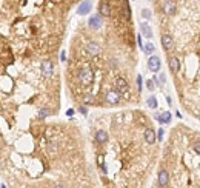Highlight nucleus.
Wrapping results in <instances>:
<instances>
[{
	"mask_svg": "<svg viewBox=\"0 0 200 188\" xmlns=\"http://www.w3.org/2000/svg\"><path fill=\"white\" fill-rule=\"evenodd\" d=\"M79 79L83 85H91L92 80H94V73H92V69H91V68H83V69H80Z\"/></svg>",
	"mask_w": 200,
	"mask_h": 188,
	"instance_id": "1",
	"label": "nucleus"
},
{
	"mask_svg": "<svg viewBox=\"0 0 200 188\" xmlns=\"http://www.w3.org/2000/svg\"><path fill=\"white\" fill-rule=\"evenodd\" d=\"M160 66H162V63H160V59L157 56H151V57L148 59V68H149V71L157 73L160 69Z\"/></svg>",
	"mask_w": 200,
	"mask_h": 188,
	"instance_id": "2",
	"label": "nucleus"
},
{
	"mask_svg": "<svg viewBox=\"0 0 200 188\" xmlns=\"http://www.w3.org/2000/svg\"><path fill=\"white\" fill-rule=\"evenodd\" d=\"M91 9H92V3H91L89 0H85V2H82L79 5L77 14H79V16H86V14L91 12Z\"/></svg>",
	"mask_w": 200,
	"mask_h": 188,
	"instance_id": "3",
	"label": "nucleus"
},
{
	"mask_svg": "<svg viewBox=\"0 0 200 188\" xmlns=\"http://www.w3.org/2000/svg\"><path fill=\"white\" fill-rule=\"evenodd\" d=\"M88 25H89L91 29H99V28H102V25H103L102 17H100V16H91V19L88 20Z\"/></svg>",
	"mask_w": 200,
	"mask_h": 188,
	"instance_id": "4",
	"label": "nucleus"
},
{
	"mask_svg": "<svg viewBox=\"0 0 200 188\" xmlns=\"http://www.w3.org/2000/svg\"><path fill=\"white\" fill-rule=\"evenodd\" d=\"M162 47H163L165 51L172 49V48H174V40H172V37L168 36V34H163V36H162Z\"/></svg>",
	"mask_w": 200,
	"mask_h": 188,
	"instance_id": "5",
	"label": "nucleus"
},
{
	"mask_svg": "<svg viewBox=\"0 0 200 188\" xmlns=\"http://www.w3.org/2000/svg\"><path fill=\"white\" fill-rule=\"evenodd\" d=\"M106 102L111 103V105L119 103L120 102V93L117 91V90H116V91H109V93L106 94Z\"/></svg>",
	"mask_w": 200,
	"mask_h": 188,
	"instance_id": "6",
	"label": "nucleus"
},
{
	"mask_svg": "<svg viewBox=\"0 0 200 188\" xmlns=\"http://www.w3.org/2000/svg\"><path fill=\"white\" fill-rule=\"evenodd\" d=\"M169 184V174L166 170H160L159 171V185L160 187H168Z\"/></svg>",
	"mask_w": 200,
	"mask_h": 188,
	"instance_id": "7",
	"label": "nucleus"
},
{
	"mask_svg": "<svg viewBox=\"0 0 200 188\" xmlns=\"http://www.w3.org/2000/svg\"><path fill=\"white\" fill-rule=\"evenodd\" d=\"M176 9H177V6H176V3H174L172 0H168V2L165 3V6H163V12L168 14V16L176 14Z\"/></svg>",
	"mask_w": 200,
	"mask_h": 188,
	"instance_id": "8",
	"label": "nucleus"
},
{
	"mask_svg": "<svg viewBox=\"0 0 200 188\" xmlns=\"http://www.w3.org/2000/svg\"><path fill=\"white\" fill-rule=\"evenodd\" d=\"M116 90L119 91L120 94L123 93H128V83H126V80L125 79H122V77H119L117 80H116Z\"/></svg>",
	"mask_w": 200,
	"mask_h": 188,
	"instance_id": "9",
	"label": "nucleus"
},
{
	"mask_svg": "<svg viewBox=\"0 0 200 188\" xmlns=\"http://www.w3.org/2000/svg\"><path fill=\"white\" fill-rule=\"evenodd\" d=\"M99 11H100V14L103 16V17H109L111 16V6L106 3V2H100V5H99Z\"/></svg>",
	"mask_w": 200,
	"mask_h": 188,
	"instance_id": "10",
	"label": "nucleus"
},
{
	"mask_svg": "<svg viewBox=\"0 0 200 188\" xmlns=\"http://www.w3.org/2000/svg\"><path fill=\"white\" fill-rule=\"evenodd\" d=\"M140 29H142V34H143L146 39H151V37H153V29H151V26H149L146 22H142V23H140Z\"/></svg>",
	"mask_w": 200,
	"mask_h": 188,
	"instance_id": "11",
	"label": "nucleus"
},
{
	"mask_svg": "<svg viewBox=\"0 0 200 188\" xmlns=\"http://www.w3.org/2000/svg\"><path fill=\"white\" fill-rule=\"evenodd\" d=\"M42 71H43V74H45V76H51V74H52V71H54L52 63H51L49 60H45V62L42 63Z\"/></svg>",
	"mask_w": 200,
	"mask_h": 188,
	"instance_id": "12",
	"label": "nucleus"
},
{
	"mask_svg": "<svg viewBox=\"0 0 200 188\" xmlns=\"http://www.w3.org/2000/svg\"><path fill=\"white\" fill-rule=\"evenodd\" d=\"M169 69L172 73H177L180 69V62H179L177 57H169Z\"/></svg>",
	"mask_w": 200,
	"mask_h": 188,
	"instance_id": "13",
	"label": "nucleus"
},
{
	"mask_svg": "<svg viewBox=\"0 0 200 188\" xmlns=\"http://www.w3.org/2000/svg\"><path fill=\"white\" fill-rule=\"evenodd\" d=\"M86 49H88V52H89L91 56H97V54L100 52V47H99L96 42H91V43H88Z\"/></svg>",
	"mask_w": 200,
	"mask_h": 188,
	"instance_id": "14",
	"label": "nucleus"
},
{
	"mask_svg": "<svg viewBox=\"0 0 200 188\" xmlns=\"http://www.w3.org/2000/svg\"><path fill=\"white\" fill-rule=\"evenodd\" d=\"M96 141L99 142V143H106V142H108V134H106V131H103V130L97 131V133H96Z\"/></svg>",
	"mask_w": 200,
	"mask_h": 188,
	"instance_id": "15",
	"label": "nucleus"
},
{
	"mask_svg": "<svg viewBox=\"0 0 200 188\" xmlns=\"http://www.w3.org/2000/svg\"><path fill=\"white\" fill-rule=\"evenodd\" d=\"M157 120H159L160 123H169V122H171V113L165 111V113L159 114V116H157Z\"/></svg>",
	"mask_w": 200,
	"mask_h": 188,
	"instance_id": "16",
	"label": "nucleus"
},
{
	"mask_svg": "<svg viewBox=\"0 0 200 188\" xmlns=\"http://www.w3.org/2000/svg\"><path fill=\"white\" fill-rule=\"evenodd\" d=\"M145 141L148 142V143H154L156 142V131H153V130H146L145 131Z\"/></svg>",
	"mask_w": 200,
	"mask_h": 188,
	"instance_id": "17",
	"label": "nucleus"
},
{
	"mask_svg": "<svg viewBox=\"0 0 200 188\" xmlns=\"http://www.w3.org/2000/svg\"><path fill=\"white\" fill-rule=\"evenodd\" d=\"M146 103H148V106H149V108H153V110H156V108H157V99H156L154 96H149V97H148V100H146Z\"/></svg>",
	"mask_w": 200,
	"mask_h": 188,
	"instance_id": "18",
	"label": "nucleus"
},
{
	"mask_svg": "<svg viewBox=\"0 0 200 188\" xmlns=\"http://www.w3.org/2000/svg\"><path fill=\"white\" fill-rule=\"evenodd\" d=\"M154 49H156V47H154L151 42H148L146 45H143V51H145L146 54H153V52H154Z\"/></svg>",
	"mask_w": 200,
	"mask_h": 188,
	"instance_id": "19",
	"label": "nucleus"
},
{
	"mask_svg": "<svg viewBox=\"0 0 200 188\" xmlns=\"http://www.w3.org/2000/svg\"><path fill=\"white\" fill-rule=\"evenodd\" d=\"M46 116H49V111H48L46 108H43V110H40V113H39V117H40V119H45Z\"/></svg>",
	"mask_w": 200,
	"mask_h": 188,
	"instance_id": "20",
	"label": "nucleus"
},
{
	"mask_svg": "<svg viewBox=\"0 0 200 188\" xmlns=\"http://www.w3.org/2000/svg\"><path fill=\"white\" fill-rule=\"evenodd\" d=\"M146 87H148V90H149V91H154V79L148 80V82H146Z\"/></svg>",
	"mask_w": 200,
	"mask_h": 188,
	"instance_id": "21",
	"label": "nucleus"
},
{
	"mask_svg": "<svg viewBox=\"0 0 200 188\" xmlns=\"http://www.w3.org/2000/svg\"><path fill=\"white\" fill-rule=\"evenodd\" d=\"M193 148H194V151H196L197 154H200V142H196V143L193 145Z\"/></svg>",
	"mask_w": 200,
	"mask_h": 188,
	"instance_id": "22",
	"label": "nucleus"
},
{
	"mask_svg": "<svg viewBox=\"0 0 200 188\" xmlns=\"http://www.w3.org/2000/svg\"><path fill=\"white\" fill-rule=\"evenodd\" d=\"M142 16H143L145 19H149V17H151V12H149L148 9H143V11H142Z\"/></svg>",
	"mask_w": 200,
	"mask_h": 188,
	"instance_id": "23",
	"label": "nucleus"
},
{
	"mask_svg": "<svg viewBox=\"0 0 200 188\" xmlns=\"http://www.w3.org/2000/svg\"><path fill=\"white\" fill-rule=\"evenodd\" d=\"M137 87H139V91H142V76H137Z\"/></svg>",
	"mask_w": 200,
	"mask_h": 188,
	"instance_id": "24",
	"label": "nucleus"
},
{
	"mask_svg": "<svg viewBox=\"0 0 200 188\" xmlns=\"http://www.w3.org/2000/svg\"><path fill=\"white\" fill-rule=\"evenodd\" d=\"M92 100H94V99H92V96H91V94H88V96L85 97V102H88V103H89V102H92Z\"/></svg>",
	"mask_w": 200,
	"mask_h": 188,
	"instance_id": "25",
	"label": "nucleus"
},
{
	"mask_svg": "<svg viewBox=\"0 0 200 188\" xmlns=\"http://www.w3.org/2000/svg\"><path fill=\"white\" fill-rule=\"evenodd\" d=\"M60 60H62V62H65V60H66V54H65V51H62V54H60Z\"/></svg>",
	"mask_w": 200,
	"mask_h": 188,
	"instance_id": "26",
	"label": "nucleus"
},
{
	"mask_svg": "<svg viewBox=\"0 0 200 188\" xmlns=\"http://www.w3.org/2000/svg\"><path fill=\"white\" fill-rule=\"evenodd\" d=\"M157 133H159V141H162V139H163V133H165V131H163V130L160 128V130L157 131Z\"/></svg>",
	"mask_w": 200,
	"mask_h": 188,
	"instance_id": "27",
	"label": "nucleus"
},
{
	"mask_svg": "<svg viewBox=\"0 0 200 188\" xmlns=\"http://www.w3.org/2000/svg\"><path fill=\"white\" fill-rule=\"evenodd\" d=\"M137 42H139V47H140L142 49H143V43H142V37H140V36L137 37Z\"/></svg>",
	"mask_w": 200,
	"mask_h": 188,
	"instance_id": "28",
	"label": "nucleus"
},
{
	"mask_svg": "<svg viewBox=\"0 0 200 188\" xmlns=\"http://www.w3.org/2000/svg\"><path fill=\"white\" fill-rule=\"evenodd\" d=\"M80 113H82V114H85V116H86V113H88V110H86V108H85V106H82V108H80Z\"/></svg>",
	"mask_w": 200,
	"mask_h": 188,
	"instance_id": "29",
	"label": "nucleus"
},
{
	"mask_svg": "<svg viewBox=\"0 0 200 188\" xmlns=\"http://www.w3.org/2000/svg\"><path fill=\"white\" fill-rule=\"evenodd\" d=\"M160 80H162V83H165V74H160Z\"/></svg>",
	"mask_w": 200,
	"mask_h": 188,
	"instance_id": "30",
	"label": "nucleus"
}]
</instances>
